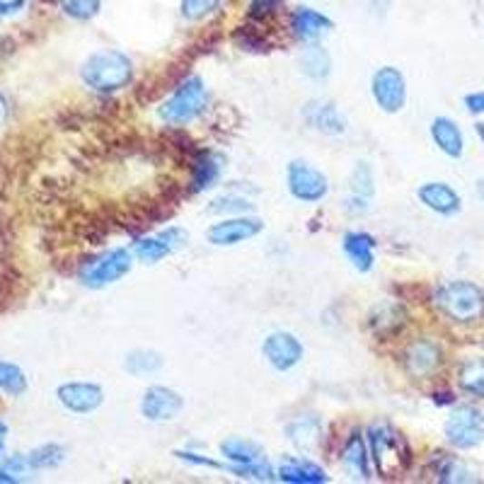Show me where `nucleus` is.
<instances>
[{
	"label": "nucleus",
	"mask_w": 484,
	"mask_h": 484,
	"mask_svg": "<svg viewBox=\"0 0 484 484\" xmlns=\"http://www.w3.org/2000/svg\"><path fill=\"white\" fill-rule=\"evenodd\" d=\"M0 390L5 392V395H13V398L22 395V392L27 390L25 370L10 361H0Z\"/></svg>",
	"instance_id": "obj_27"
},
{
	"label": "nucleus",
	"mask_w": 484,
	"mask_h": 484,
	"mask_svg": "<svg viewBox=\"0 0 484 484\" xmlns=\"http://www.w3.org/2000/svg\"><path fill=\"white\" fill-rule=\"evenodd\" d=\"M64 463V449L56 443H46L42 449L32 450L27 456L13 458L7 460V470L10 472H25V470H46V468H56Z\"/></svg>",
	"instance_id": "obj_17"
},
{
	"label": "nucleus",
	"mask_w": 484,
	"mask_h": 484,
	"mask_svg": "<svg viewBox=\"0 0 484 484\" xmlns=\"http://www.w3.org/2000/svg\"><path fill=\"white\" fill-rule=\"evenodd\" d=\"M221 0H182V15L187 20H203L218 7Z\"/></svg>",
	"instance_id": "obj_33"
},
{
	"label": "nucleus",
	"mask_w": 484,
	"mask_h": 484,
	"mask_svg": "<svg viewBox=\"0 0 484 484\" xmlns=\"http://www.w3.org/2000/svg\"><path fill=\"white\" fill-rule=\"evenodd\" d=\"M223 173V158L211 151H196L192 160V192H206Z\"/></svg>",
	"instance_id": "obj_14"
},
{
	"label": "nucleus",
	"mask_w": 484,
	"mask_h": 484,
	"mask_svg": "<svg viewBox=\"0 0 484 484\" xmlns=\"http://www.w3.org/2000/svg\"><path fill=\"white\" fill-rule=\"evenodd\" d=\"M211 211H213V213H242V211H252V203L240 199V196L235 194H225L213 202Z\"/></svg>",
	"instance_id": "obj_34"
},
{
	"label": "nucleus",
	"mask_w": 484,
	"mask_h": 484,
	"mask_svg": "<svg viewBox=\"0 0 484 484\" xmlns=\"http://www.w3.org/2000/svg\"><path fill=\"white\" fill-rule=\"evenodd\" d=\"M460 385L475 398L484 400V361L482 359H472L460 369Z\"/></svg>",
	"instance_id": "obj_29"
},
{
	"label": "nucleus",
	"mask_w": 484,
	"mask_h": 484,
	"mask_svg": "<svg viewBox=\"0 0 484 484\" xmlns=\"http://www.w3.org/2000/svg\"><path fill=\"white\" fill-rule=\"evenodd\" d=\"M446 439L456 449H475L484 439V414L475 407H458L446 421Z\"/></svg>",
	"instance_id": "obj_6"
},
{
	"label": "nucleus",
	"mask_w": 484,
	"mask_h": 484,
	"mask_svg": "<svg viewBox=\"0 0 484 484\" xmlns=\"http://www.w3.org/2000/svg\"><path fill=\"white\" fill-rule=\"evenodd\" d=\"M80 78L94 93H114L131 83L133 64L122 51H97L83 64Z\"/></svg>",
	"instance_id": "obj_1"
},
{
	"label": "nucleus",
	"mask_w": 484,
	"mask_h": 484,
	"mask_svg": "<svg viewBox=\"0 0 484 484\" xmlns=\"http://www.w3.org/2000/svg\"><path fill=\"white\" fill-rule=\"evenodd\" d=\"M56 398L73 414H90L104 402V392L94 383H65L56 390Z\"/></svg>",
	"instance_id": "obj_11"
},
{
	"label": "nucleus",
	"mask_w": 484,
	"mask_h": 484,
	"mask_svg": "<svg viewBox=\"0 0 484 484\" xmlns=\"http://www.w3.org/2000/svg\"><path fill=\"white\" fill-rule=\"evenodd\" d=\"M209 102V93L203 87L202 78H187L177 85L173 97L158 109L160 119L170 126H184L194 116L202 114V109Z\"/></svg>",
	"instance_id": "obj_3"
},
{
	"label": "nucleus",
	"mask_w": 484,
	"mask_h": 484,
	"mask_svg": "<svg viewBox=\"0 0 484 484\" xmlns=\"http://www.w3.org/2000/svg\"><path fill=\"white\" fill-rule=\"evenodd\" d=\"M235 39H238L240 44H242V49L247 51H262L264 49V39H262L260 35H254V32H250V27H242L235 35Z\"/></svg>",
	"instance_id": "obj_37"
},
{
	"label": "nucleus",
	"mask_w": 484,
	"mask_h": 484,
	"mask_svg": "<svg viewBox=\"0 0 484 484\" xmlns=\"http://www.w3.org/2000/svg\"><path fill=\"white\" fill-rule=\"evenodd\" d=\"M221 453L235 465H252L260 460V449H257L254 443L245 441V439H238V436H232V439L223 441Z\"/></svg>",
	"instance_id": "obj_26"
},
{
	"label": "nucleus",
	"mask_w": 484,
	"mask_h": 484,
	"mask_svg": "<svg viewBox=\"0 0 484 484\" xmlns=\"http://www.w3.org/2000/svg\"><path fill=\"white\" fill-rule=\"evenodd\" d=\"M5 119H7V102H5V97L0 94V126L5 123Z\"/></svg>",
	"instance_id": "obj_41"
},
{
	"label": "nucleus",
	"mask_w": 484,
	"mask_h": 484,
	"mask_svg": "<svg viewBox=\"0 0 484 484\" xmlns=\"http://www.w3.org/2000/svg\"><path fill=\"white\" fill-rule=\"evenodd\" d=\"M131 269V252L129 250H109V252L85 262L80 269V282L87 289H102L109 283L119 282L122 276L129 274Z\"/></svg>",
	"instance_id": "obj_5"
},
{
	"label": "nucleus",
	"mask_w": 484,
	"mask_h": 484,
	"mask_svg": "<svg viewBox=\"0 0 484 484\" xmlns=\"http://www.w3.org/2000/svg\"><path fill=\"white\" fill-rule=\"evenodd\" d=\"M283 0H250V20H267V17H274L279 10H282Z\"/></svg>",
	"instance_id": "obj_35"
},
{
	"label": "nucleus",
	"mask_w": 484,
	"mask_h": 484,
	"mask_svg": "<svg viewBox=\"0 0 484 484\" xmlns=\"http://www.w3.org/2000/svg\"><path fill=\"white\" fill-rule=\"evenodd\" d=\"M61 10L73 20H90L100 13L102 0H58Z\"/></svg>",
	"instance_id": "obj_31"
},
{
	"label": "nucleus",
	"mask_w": 484,
	"mask_h": 484,
	"mask_svg": "<svg viewBox=\"0 0 484 484\" xmlns=\"http://www.w3.org/2000/svg\"><path fill=\"white\" fill-rule=\"evenodd\" d=\"M370 93H373V100L378 102V107L383 112H388V114L400 112L407 102V85L402 73L392 65L378 68L373 80H370Z\"/></svg>",
	"instance_id": "obj_7"
},
{
	"label": "nucleus",
	"mask_w": 484,
	"mask_h": 484,
	"mask_svg": "<svg viewBox=\"0 0 484 484\" xmlns=\"http://www.w3.org/2000/svg\"><path fill=\"white\" fill-rule=\"evenodd\" d=\"M405 363L407 370L412 373V376H429V373H434L439 366H441V351L436 347L434 341H414L407 347L405 354Z\"/></svg>",
	"instance_id": "obj_15"
},
{
	"label": "nucleus",
	"mask_w": 484,
	"mask_h": 484,
	"mask_svg": "<svg viewBox=\"0 0 484 484\" xmlns=\"http://www.w3.org/2000/svg\"><path fill=\"white\" fill-rule=\"evenodd\" d=\"M17 482V478H15V472H10L5 468V470H0V484H13Z\"/></svg>",
	"instance_id": "obj_40"
},
{
	"label": "nucleus",
	"mask_w": 484,
	"mask_h": 484,
	"mask_svg": "<svg viewBox=\"0 0 484 484\" xmlns=\"http://www.w3.org/2000/svg\"><path fill=\"white\" fill-rule=\"evenodd\" d=\"M431 138L450 158H460L463 155V133L456 126V122H450L446 116H439V119L431 122Z\"/></svg>",
	"instance_id": "obj_20"
},
{
	"label": "nucleus",
	"mask_w": 484,
	"mask_h": 484,
	"mask_svg": "<svg viewBox=\"0 0 484 484\" xmlns=\"http://www.w3.org/2000/svg\"><path fill=\"white\" fill-rule=\"evenodd\" d=\"M341 463L349 470V475H356V478L361 479L369 478V453H366L363 439L359 434L349 439L347 449L341 453Z\"/></svg>",
	"instance_id": "obj_24"
},
{
	"label": "nucleus",
	"mask_w": 484,
	"mask_h": 484,
	"mask_svg": "<svg viewBox=\"0 0 484 484\" xmlns=\"http://www.w3.org/2000/svg\"><path fill=\"white\" fill-rule=\"evenodd\" d=\"M373 247H376V242H373V238L366 235V232H347V235H344V252H347V257L351 260V264H354L359 272H363V274L370 272V269H373V262H376Z\"/></svg>",
	"instance_id": "obj_19"
},
{
	"label": "nucleus",
	"mask_w": 484,
	"mask_h": 484,
	"mask_svg": "<svg viewBox=\"0 0 484 484\" xmlns=\"http://www.w3.org/2000/svg\"><path fill=\"white\" fill-rule=\"evenodd\" d=\"M369 446L378 475H383L385 479L400 478L412 460L405 439L385 424H376L369 429Z\"/></svg>",
	"instance_id": "obj_2"
},
{
	"label": "nucleus",
	"mask_w": 484,
	"mask_h": 484,
	"mask_svg": "<svg viewBox=\"0 0 484 484\" xmlns=\"http://www.w3.org/2000/svg\"><path fill=\"white\" fill-rule=\"evenodd\" d=\"M262 228L264 225H262L260 218H231V221H221V223L211 225L206 235H209L211 245L228 247L260 235Z\"/></svg>",
	"instance_id": "obj_12"
},
{
	"label": "nucleus",
	"mask_w": 484,
	"mask_h": 484,
	"mask_svg": "<svg viewBox=\"0 0 484 484\" xmlns=\"http://www.w3.org/2000/svg\"><path fill=\"white\" fill-rule=\"evenodd\" d=\"M279 478L289 484H322L327 482V475L322 468L305 460H286L279 468Z\"/></svg>",
	"instance_id": "obj_22"
},
{
	"label": "nucleus",
	"mask_w": 484,
	"mask_h": 484,
	"mask_svg": "<svg viewBox=\"0 0 484 484\" xmlns=\"http://www.w3.org/2000/svg\"><path fill=\"white\" fill-rule=\"evenodd\" d=\"M478 133L484 138V123H478Z\"/></svg>",
	"instance_id": "obj_43"
},
{
	"label": "nucleus",
	"mask_w": 484,
	"mask_h": 484,
	"mask_svg": "<svg viewBox=\"0 0 484 484\" xmlns=\"http://www.w3.org/2000/svg\"><path fill=\"white\" fill-rule=\"evenodd\" d=\"M351 189H354L356 196H363V199H369L373 194V174H370L366 163H359V167L351 174Z\"/></svg>",
	"instance_id": "obj_32"
},
{
	"label": "nucleus",
	"mask_w": 484,
	"mask_h": 484,
	"mask_svg": "<svg viewBox=\"0 0 484 484\" xmlns=\"http://www.w3.org/2000/svg\"><path fill=\"white\" fill-rule=\"evenodd\" d=\"M5 434H7L5 421H0V456H3V446H5Z\"/></svg>",
	"instance_id": "obj_42"
},
{
	"label": "nucleus",
	"mask_w": 484,
	"mask_h": 484,
	"mask_svg": "<svg viewBox=\"0 0 484 484\" xmlns=\"http://www.w3.org/2000/svg\"><path fill=\"white\" fill-rule=\"evenodd\" d=\"M305 122L311 123L312 129L320 131V133H327V136H340L347 131V116L341 114L340 107L332 104V102H311L305 107Z\"/></svg>",
	"instance_id": "obj_13"
},
{
	"label": "nucleus",
	"mask_w": 484,
	"mask_h": 484,
	"mask_svg": "<svg viewBox=\"0 0 484 484\" xmlns=\"http://www.w3.org/2000/svg\"><path fill=\"white\" fill-rule=\"evenodd\" d=\"M405 311L398 303H383L370 312V330L378 337H390V334L400 332V327L405 325Z\"/></svg>",
	"instance_id": "obj_21"
},
{
	"label": "nucleus",
	"mask_w": 484,
	"mask_h": 484,
	"mask_svg": "<svg viewBox=\"0 0 484 484\" xmlns=\"http://www.w3.org/2000/svg\"><path fill=\"white\" fill-rule=\"evenodd\" d=\"M468 472H465V468L460 463H456V460H446V463L439 468V479L441 482H465V479H470V478H465Z\"/></svg>",
	"instance_id": "obj_36"
},
{
	"label": "nucleus",
	"mask_w": 484,
	"mask_h": 484,
	"mask_svg": "<svg viewBox=\"0 0 484 484\" xmlns=\"http://www.w3.org/2000/svg\"><path fill=\"white\" fill-rule=\"evenodd\" d=\"M465 107L470 114H484V90L482 93H472L465 97Z\"/></svg>",
	"instance_id": "obj_38"
},
{
	"label": "nucleus",
	"mask_w": 484,
	"mask_h": 484,
	"mask_svg": "<svg viewBox=\"0 0 484 484\" xmlns=\"http://www.w3.org/2000/svg\"><path fill=\"white\" fill-rule=\"evenodd\" d=\"M262 354H264L272 369L291 370L303 359V347H301V341L293 334L272 332L262 344Z\"/></svg>",
	"instance_id": "obj_9"
},
{
	"label": "nucleus",
	"mask_w": 484,
	"mask_h": 484,
	"mask_svg": "<svg viewBox=\"0 0 484 484\" xmlns=\"http://www.w3.org/2000/svg\"><path fill=\"white\" fill-rule=\"evenodd\" d=\"M286 436H289V441L293 446L303 450H311L318 446L320 441V424L318 420H312V417H301V420L291 421L289 427H286Z\"/></svg>",
	"instance_id": "obj_23"
},
{
	"label": "nucleus",
	"mask_w": 484,
	"mask_h": 484,
	"mask_svg": "<svg viewBox=\"0 0 484 484\" xmlns=\"http://www.w3.org/2000/svg\"><path fill=\"white\" fill-rule=\"evenodd\" d=\"M180 392L163 388V385H153L143 392L141 400V414L148 421H173L182 410Z\"/></svg>",
	"instance_id": "obj_10"
},
{
	"label": "nucleus",
	"mask_w": 484,
	"mask_h": 484,
	"mask_svg": "<svg viewBox=\"0 0 484 484\" xmlns=\"http://www.w3.org/2000/svg\"><path fill=\"white\" fill-rule=\"evenodd\" d=\"M332 29V20L322 13H315L311 7H298L293 13V35L305 42H315Z\"/></svg>",
	"instance_id": "obj_18"
},
{
	"label": "nucleus",
	"mask_w": 484,
	"mask_h": 484,
	"mask_svg": "<svg viewBox=\"0 0 484 484\" xmlns=\"http://www.w3.org/2000/svg\"><path fill=\"white\" fill-rule=\"evenodd\" d=\"M25 5H27V0H0V17H10V15L20 13Z\"/></svg>",
	"instance_id": "obj_39"
},
{
	"label": "nucleus",
	"mask_w": 484,
	"mask_h": 484,
	"mask_svg": "<svg viewBox=\"0 0 484 484\" xmlns=\"http://www.w3.org/2000/svg\"><path fill=\"white\" fill-rule=\"evenodd\" d=\"M289 192L293 199L305 203L320 202L327 194L325 174L305 163H291L289 165Z\"/></svg>",
	"instance_id": "obj_8"
},
{
	"label": "nucleus",
	"mask_w": 484,
	"mask_h": 484,
	"mask_svg": "<svg viewBox=\"0 0 484 484\" xmlns=\"http://www.w3.org/2000/svg\"><path fill=\"white\" fill-rule=\"evenodd\" d=\"M133 252H136L138 260L145 262V264H155V262L165 260L167 254L174 252V250L158 235V238L138 240L136 245H133Z\"/></svg>",
	"instance_id": "obj_28"
},
{
	"label": "nucleus",
	"mask_w": 484,
	"mask_h": 484,
	"mask_svg": "<svg viewBox=\"0 0 484 484\" xmlns=\"http://www.w3.org/2000/svg\"><path fill=\"white\" fill-rule=\"evenodd\" d=\"M330 68H332L330 54H327L322 46H318V44H311V46L301 54V71H303L308 78H327V75H330Z\"/></svg>",
	"instance_id": "obj_25"
},
{
	"label": "nucleus",
	"mask_w": 484,
	"mask_h": 484,
	"mask_svg": "<svg viewBox=\"0 0 484 484\" xmlns=\"http://www.w3.org/2000/svg\"><path fill=\"white\" fill-rule=\"evenodd\" d=\"M163 366V356L155 354V351H133L126 359V370L133 373V376H141V373H155V370Z\"/></svg>",
	"instance_id": "obj_30"
},
{
	"label": "nucleus",
	"mask_w": 484,
	"mask_h": 484,
	"mask_svg": "<svg viewBox=\"0 0 484 484\" xmlns=\"http://www.w3.org/2000/svg\"><path fill=\"white\" fill-rule=\"evenodd\" d=\"M436 305L456 322H475L482 318L484 296L478 286L468 282L446 283L436 293Z\"/></svg>",
	"instance_id": "obj_4"
},
{
	"label": "nucleus",
	"mask_w": 484,
	"mask_h": 484,
	"mask_svg": "<svg viewBox=\"0 0 484 484\" xmlns=\"http://www.w3.org/2000/svg\"><path fill=\"white\" fill-rule=\"evenodd\" d=\"M420 202L441 216H453L460 211V196L443 182H429L420 187Z\"/></svg>",
	"instance_id": "obj_16"
}]
</instances>
